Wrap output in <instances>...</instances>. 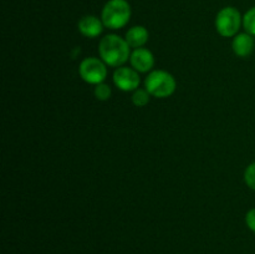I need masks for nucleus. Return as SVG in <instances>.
<instances>
[{"label": "nucleus", "instance_id": "nucleus-1", "mask_svg": "<svg viewBox=\"0 0 255 254\" xmlns=\"http://www.w3.org/2000/svg\"><path fill=\"white\" fill-rule=\"evenodd\" d=\"M129 45L126 39L116 34H109L99 44V54L102 61L111 67H121L131 56Z\"/></svg>", "mask_w": 255, "mask_h": 254}, {"label": "nucleus", "instance_id": "nucleus-2", "mask_svg": "<svg viewBox=\"0 0 255 254\" xmlns=\"http://www.w3.org/2000/svg\"><path fill=\"white\" fill-rule=\"evenodd\" d=\"M131 14V5L127 0H109L102 9L101 20L107 29L119 30L126 26Z\"/></svg>", "mask_w": 255, "mask_h": 254}, {"label": "nucleus", "instance_id": "nucleus-3", "mask_svg": "<svg viewBox=\"0 0 255 254\" xmlns=\"http://www.w3.org/2000/svg\"><path fill=\"white\" fill-rule=\"evenodd\" d=\"M177 82L172 74L164 70H153L147 75L144 80V89L151 94L152 97L167 99L176 91Z\"/></svg>", "mask_w": 255, "mask_h": 254}, {"label": "nucleus", "instance_id": "nucleus-4", "mask_svg": "<svg viewBox=\"0 0 255 254\" xmlns=\"http://www.w3.org/2000/svg\"><path fill=\"white\" fill-rule=\"evenodd\" d=\"M243 25V16L237 7H223L217 14L216 29L223 37H234Z\"/></svg>", "mask_w": 255, "mask_h": 254}, {"label": "nucleus", "instance_id": "nucleus-5", "mask_svg": "<svg viewBox=\"0 0 255 254\" xmlns=\"http://www.w3.org/2000/svg\"><path fill=\"white\" fill-rule=\"evenodd\" d=\"M107 72V65L97 57H86L82 60L79 67L80 77L85 82L95 86L106 80Z\"/></svg>", "mask_w": 255, "mask_h": 254}, {"label": "nucleus", "instance_id": "nucleus-6", "mask_svg": "<svg viewBox=\"0 0 255 254\" xmlns=\"http://www.w3.org/2000/svg\"><path fill=\"white\" fill-rule=\"evenodd\" d=\"M112 80H114L115 86L125 92H133L134 90L138 89L139 84H141L139 72L136 71L133 67L127 66L117 67L112 75Z\"/></svg>", "mask_w": 255, "mask_h": 254}, {"label": "nucleus", "instance_id": "nucleus-7", "mask_svg": "<svg viewBox=\"0 0 255 254\" xmlns=\"http://www.w3.org/2000/svg\"><path fill=\"white\" fill-rule=\"evenodd\" d=\"M129 62H131V67H133L139 74L151 72V70L154 66V56L148 49L139 47V49H134L131 52Z\"/></svg>", "mask_w": 255, "mask_h": 254}, {"label": "nucleus", "instance_id": "nucleus-8", "mask_svg": "<svg viewBox=\"0 0 255 254\" xmlns=\"http://www.w3.org/2000/svg\"><path fill=\"white\" fill-rule=\"evenodd\" d=\"M232 49L238 57H248L255 49L254 36L248 32H239L233 37Z\"/></svg>", "mask_w": 255, "mask_h": 254}, {"label": "nucleus", "instance_id": "nucleus-9", "mask_svg": "<svg viewBox=\"0 0 255 254\" xmlns=\"http://www.w3.org/2000/svg\"><path fill=\"white\" fill-rule=\"evenodd\" d=\"M104 27L105 25L102 20L95 15H86V16L81 17L79 21V31L84 36L90 37V39H94V37L101 35Z\"/></svg>", "mask_w": 255, "mask_h": 254}, {"label": "nucleus", "instance_id": "nucleus-10", "mask_svg": "<svg viewBox=\"0 0 255 254\" xmlns=\"http://www.w3.org/2000/svg\"><path fill=\"white\" fill-rule=\"evenodd\" d=\"M148 30L144 26H142V25H136V26H132L131 29L127 30L125 39H126L129 47L134 50L143 47L147 44V41H148Z\"/></svg>", "mask_w": 255, "mask_h": 254}, {"label": "nucleus", "instance_id": "nucleus-11", "mask_svg": "<svg viewBox=\"0 0 255 254\" xmlns=\"http://www.w3.org/2000/svg\"><path fill=\"white\" fill-rule=\"evenodd\" d=\"M151 94L147 91L146 89H137L134 90L133 94H132L131 100L132 104L134 105L136 107H144L148 105L149 100H151Z\"/></svg>", "mask_w": 255, "mask_h": 254}, {"label": "nucleus", "instance_id": "nucleus-12", "mask_svg": "<svg viewBox=\"0 0 255 254\" xmlns=\"http://www.w3.org/2000/svg\"><path fill=\"white\" fill-rule=\"evenodd\" d=\"M243 26L246 32L253 35L255 37V6L249 9L243 16Z\"/></svg>", "mask_w": 255, "mask_h": 254}, {"label": "nucleus", "instance_id": "nucleus-13", "mask_svg": "<svg viewBox=\"0 0 255 254\" xmlns=\"http://www.w3.org/2000/svg\"><path fill=\"white\" fill-rule=\"evenodd\" d=\"M94 94L95 97L97 100H100V101H107L111 97V89H110L109 85L102 82V84H99L95 86Z\"/></svg>", "mask_w": 255, "mask_h": 254}, {"label": "nucleus", "instance_id": "nucleus-14", "mask_svg": "<svg viewBox=\"0 0 255 254\" xmlns=\"http://www.w3.org/2000/svg\"><path fill=\"white\" fill-rule=\"evenodd\" d=\"M244 182L249 188L255 191V162L249 164L244 171Z\"/></svg>", "mask_w": 255, "mask_h": 254}, {"label": "nucleus", "instance_id": "nucleus-15", "mask_svg": "<svg viewBox=\"0 0 255 254\" xmlns=\"http://www.w3.org/2000/svg\"><path fill=\"white\" fill-rule=\"evenodd\" d=\"M246 224L253 233H255V208L247 212L246 214Z\"/></svg>", "mask_w": 255, "mask_h": 254}]
</instances>
